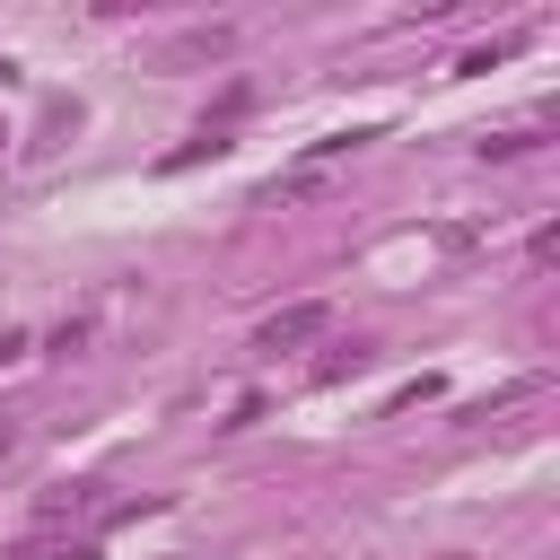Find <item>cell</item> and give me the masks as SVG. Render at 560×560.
Returning a JSON list of instances; mask_svg holds the SVG:
<instances>
[{
    "instance_id": "obj_4",
    "label": "cell",
    "mask_w": 560,
    "mask_h": 560,
    "mask_svg": "<svg viewBox=\"0 0 560 560\" xmlns=\"http://www.w3.org/2000/svg\"><path fill=\"white\" fill-rule=\"evenodd\" d=\"M0 455H9V429H0Z\"/></svg>"
},
{
    "instance_id": "obj_3",
    "label": "cell",
    "mask_w": 560,
    "mask_h": 560,
    "mask_svg": "<svg viewBox=\"0 0 560 560\" xmlns=\"http://www.w3.org/2000/svg\"><path fill=\"white\" fill-rule=\"evenodd\" d=\"M0 560H96V542H52V534H35V542H18V551H0Z\"/></svg>"
},
{
    "instance_id": "obj_1",
    "label": "cell",
    "mask_w": 560,
    "mask_h": 560,
    "mask_svg": "<svg viewBox=\"0 0 560 560\" xmlns=\"http://www.w3.org/2000/svg\"><path fill=\"white\" fill-rule=\"evenodd\" d=\"M324 324H332V306H324V298H306V306H280L254 341H262V350H298V341H315Z\"/></svg>"
},
{
    "instance_id": "obj_2",
    "label": "cell",
    "mask_w": 560,
    "mask_h": 560,
    "mask_svg": "<svg viewBox=\"0 0 560 560\" xmlns=\"http://www.w3.org/2000/svg\"><path fill=\"white\" fill-rule=\"evenodd\" d=\"M228 44H236V35H228V26H192V35H184V44H175V52H166V61H219V52H228Z\"/></svg>"
}]
</instances>
